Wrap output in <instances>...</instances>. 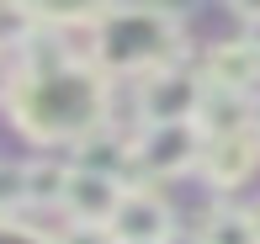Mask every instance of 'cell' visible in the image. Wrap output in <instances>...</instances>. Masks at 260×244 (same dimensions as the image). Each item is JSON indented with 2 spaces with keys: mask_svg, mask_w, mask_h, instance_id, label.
Returning a JSON list of instances; mask_svg holds the SVG:
<instances>
[{
  "mask_svg": "<svg viewBox=\"0 0 260 244\" xmlns=\"http://www.w3.org/2000/svg\"><path fill=\"white\" fill-rule=\"evenodd\" d=\"M106 75L90 64H69L58 75L16 80L6 112L32 144H75L90 127L106 122Z\"/></svg>",
  "mask_w": 260,
  "mask_h": 244,
  "instance_id": "1",
  "label": "cell"
},
{
  "mask_svg": "<svg viewBox=\"0 0 260 244\" xmlns=\"http://www.w3.org/2000/svg\"><path fill=\"white\" fill-rule=\"evenodd\" d=\"M181 59V27L170 11H101L90 38V69L101 75H159Z\"/></svg>",
  "mask_w": 260,
  "mask_h": 244,
  "instance_id": "2",
  "label": "cell"
},
{
  "mask_svg": "<svg viewBox=\"0 0 260 244\" xmlns=\"http://www.w3.org/2000/svg\"><path fill=\"white\" fill-rule=\"evenodd\" d=\"M133 159H138V170H144V181L186 176V170H197V159H202V133H197V122L144 127V133L133 138Z\"/></svg>",
  "mask_w": 260,
  "mask_h": 244,
  "instance_id": "3",
  "label": "cell"
},
{
  "mask_svg": "<svg viewBox=\"0 0 260 244\" xmlns=\"http://www.w3.org/2000/svg\"><path fill=\"white\" fill-rule=\"evenodd\" d=\"M197 107H202V75L191 69H159L138 85V117L144 127H159V122H197Z\"/></svg>",
  "mask_w": 260,
  "mask_h": 244,
  "instance_id": "4",
  "label": "cell"
},
{
  "mask_svg": "<svg viewBox=\"0 0 260 244\" xmlns=\"http://www.w3.org/2000/svg\"><path fill=\"white\" fill-rule=\"evenodd\" d=\"M112 239L117 244H170L175 213L170 202H159L154 191H122V207L112 213Z\"/></svg>",
  "mask_w": 260,
  "mask_h": 244,
  "instance_id": "5",
  "label": "cell"
},
{
  "mask_svg": "<svg viewBox=\"0 0 260 244\" xmlns=\"http://www.w3.org/2000/svg\"><path fill=\"white\" fill-rule=\"evenodd\" d=\"M202 85L212 90H239V96L260 101V53L250 38H234V43H212L207 64H202Z\"/></svg>",
  "mask_w": 260,
  "mask_h": 244,
  "instance_id": "6",
  "label": "cell"
},
{
  "mask_svg": "<svg viewBox=\"0 0 260 244\" xmlns=\"http://www.w3.org/2000/svg\"><path fill=\"white\" fill-rule=\"evenodd\" d=\"M260 165V133H239V138H202V159H197V170H202L207 186H239L250 181V170Z\"/></svg>",
  "mask_w": 260,
  "mask_h": 244,
  "instance_id": "7",
  "label": "cell"
},
{
  "mask_svg": "<svg viewBox=\"0 0 260 244\" xmlns=\"http://www.w3.org/2000/svg\"><path fill=\"white\" fill-rule=\"evenodd\" d=\"M64 218L69 223H90V228H106L112 213L122 207V186L106 181V176H85V170H69L64 181Z\"/></svg>",
  "mask_w": 260,
  "mask_h": 244,
  "instance_id": "8",
  "label": "cell"
},
{
  "mask_svg": "<svg viewBox=\"0 0 260 244\" xmlns=\"http://www.w3.org/2000/svg\"><path fill=\"white\" fill-rule=\"evenodd\" d=\"M255 127H260L255 96L202 85V107H197V133L202 138H239V133H255Z\"/></svg>",
  "mask_w": 260,
  "mask_h": 244,
  "instance_id": "9",
  "label": "cell"
},
{
  "mask_svg": "<svg viewBox=\"0 0 260 244\" xmlns=\"http://www.w3.org/2000/svg\"><path fill=\"white\" fill-rule=\"evenodd\" d=\"M197 244H260V239H255V228H250V213L223 207V213H212L207 223H202Z\"/></svg>",
  "mask_w": 260,
  "mask_h": 244,
  "instance_id": "10",
  "label": "cell"
},
{
  "mask_svg": "<svg viewBox=\"0 0 260 244\" xmlns=\"http://www.w3.org/2000/svg\"><path fill=\"white\" fill-rule=\"evenodd\" d=\"M64 181H69V165H27V202H53L58 207L64 202Z\"/></svg>",
  "mask_w": 260,
  "mask_h": 244,
  "instance_id": "11",
  "label": "cell"
},
{
  "mask_svg": "<svg viewBox=\"0 0 260 244\" xmlns=\"http://www.w3.org/2000/svg\"><path fill=\"white\" fill-rule=\"evenodd\" d=\"M0 244H53V234L21 223V218H0Z\"/></svg>",
  "mask_w": 260,
  "mask_h": 244,
  "instance_id": "12",
  "label": "cell"
},
{
  "mask_svg": "<svg viewBox=\"0 0 260 244\" xmlns=\"http://www.w3.org/2000/svg\"><path fill=\"white\" fill-rule=\"evenodd\" d=\"M53 244H117L112 228H90V223H64L53 234Z\"/></svg>",
  "mask_w": 260,
  "mask_h": 244,
  "instance_id": "13",
  "label": "cell"
},
{
  "mask_svg": "<svg viewBox=\"0 0 260 244\" xmlns=\"http://www.w3.org/2000/svg\"><path fill=\"white\" fill-rule=\"evenodd\" d=\"M11 90H16V69H6V59H0V101H11Z\"/></svg>",
  "mask_w": 260,
  "mask_h": 244,
  "instance_id": "14",
  "label": "cell"
},
{
  "mask_svg": "<svg viewBox=\"0 0 260 244\" xmlns=\"http://www.w3.org/2000/svg\"><path fill=\"white\" fill-rule=\"evenodd\" d=\"M244 213H250V228H255V239H260V202H255V207H244Z\"/></svg>",
  "mask_w": 260,
  "mask_h": 244,
  "instance_id": "15",
  "label": "cell"
},
{
  "mask_svg": "<svg viewBox=\"0 0 260 244\" xmlns=\"http://www.w3.org/2000/svg\"><path fill=\"white\" fill-rule=\"evenodd\" d=\"M250 43H255V53H260V16L250 21Z\"/></svg>",
  "mask_w": 260,
  "mask_h": 244,
  "instance_id": "16",
  "label": "cell"
}]
</instances>
